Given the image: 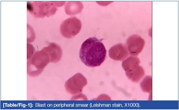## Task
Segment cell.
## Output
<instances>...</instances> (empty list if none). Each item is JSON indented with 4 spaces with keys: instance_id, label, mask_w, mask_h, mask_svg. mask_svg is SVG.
Returning a JSON list of instances; mask_svg holds the SVG:
<instances>
[{
    "instance_id": "3957f363",
    "label": "cell",
    "mask_w": 179,
    "mask_h": 110,
    "mask_svg": "<svg viewBox=\"0 0 179 110\" xmlns=\"http://www.w3.org/2000/svg\"><path fill=\"white\" fill-rule=\"evenodd\" d=\"M27 9L34 17L42 18L55 14L57 10L53 1H34L27 3Z\"/></svg>"
},
{
    "instance_id": "52a82bcc",
    "label": "cell",
    "mask_w": 179,
    "mask_h": 110,
    "mask_svg": "<svg viewBox=\"0 0 179 110\" xmlns=\"http://www.w3.org/2000/svg\"><path fill=\"white\" fill-rule=\"evenodd\" d=\"M129 54L126 46L122 43L117 44L110 48L109 55L112 59L117 61H123Z\"/></svg>"
},
{
    "instance_id": "6da1fadb",
    "label": "cell",
    "mask_w": 179,
    "mask_h": 110,
    "mask_svg": "<svg viewBox=\"0 0 179 110\" xmlns=\"http://www.w3.org/2000/svg\"><path fill=\"white\" fill-rule=\"evenodd\" d=\"M107 51L100 40L95 37H90L82 43L80 58L86 66L95 67L100 65L105 61Z\"/></svg>"
},
{
    "instance_id": "4fadbf2b",
    "label": "cell",
    "mask_w": 179,
    "mask_h": 110,
    "mask_svg": "<svg viewBox=\"0 0 179 110\" xmlns=\"http://www.w3.org/2000/svg\"><path fill=\"white\" fill-rule=\"evenodd\" d=\"M34 48L32 45L28 43L27 44V59H29L33 55Z\"/></svg>"
},
{
    "instance_id": "ba28073f",
    "label": "cell",
    "mask_w": 179,
    "mask_h": 110,
    "mask_svg": "<svg viewBox=\"0 0 179 110\" xmlns=\"http://www.w3.org/2000/svg\"><path fill=\"white\" fill-rule=\"evenodd\" d=\"M48 56L50 62L56 63L61 59L62 51L61 47L54 43H50L49 45L43 48Z\"/></svg>"
},
{
    "instance_id": "277c9868",
    "label": "cell",
    "mask_w": 179,
    "mask_h": 110,
    "mask_svg": "<svg viewBox=\"0 0 179 110\" xmlns=\"http://www.w3.org/2000/svg\"><path fill=\"white\" fill-rule=\"evenodd\" d=\"M81 21L74 16L68 18L64 20L60 27L61 35L67 38H71L78 33L81 28Z\"/></svg>"
},
{
    "instance_id": "9c48e42d",
    "label": "cell",
    "mask_w": 179,
    "mask_h": 110,
    "mask_svg": "<svg viewBox=\"0 0 179 110\" xmlns=\"http://www.w3.org/2000/svg\"><path fill=\"white\" fill-rule=\"evenodd\" d=\"M128 78L132 82H139L145 75V71L143 68L138 65L132 70L126 72Z\"/></svg>"
},
{
    "instance_id": "8fae6325",
    "label": "cell",
    "mask_w": 179,
    "mask_h": 110,
    "mask_svg": "<svg viewBox=\"0 0 179 110\" xmlns=\"http://www.w3.org/2000/svg\"><path fill=\"white\" fill-rule=\"evenodd\" d=\"M140 61L137 56H131L124 60L122 63V66L126 71H130L139 65Z\"/></svg>"
},
{
    "instance_id": "7c38bea8",
    "label": "cell",
    "mask_w": 179,
    "mask_h": 110,
    "mask_svg": "<svg viewBox=\"0 0 179 110\" xmlns=\"http://www.w3.org/2000/svg\"><path fill=\"white\" fill-rule=\"evenodd\" d=\"M140 87L144 92L150 93L152 91V77L151 76H146L141 82Z\"/></svg>"
},
{
    "instance_id": "30bf717a",
    "label": "cell",
    "mask_w": 179,
    "mask_h": 110,
    "mask_svg": "<svg viewBox=\"0 0 179 110\" xmlns=\"http://www.w3.org/2000/svg\"><path fill=\"white\" fill-rule=\"evenodd\" d=\"M83 8L82 3L78 1H68L65 6V10L67 14L73 15L80 13Z\"/></svg>"
},
{
    "instance_id": "8992f818",
    "label": "cell",
    "mask_w": 179,
    "mask_h": 110,
    "mask_svg": "<svg viewBox=\"0 0 179 110\" xmlns=\"http://www.w3.org/2000/svg\"><path fill=\"white\" fill-rule=\"evenodd\" d=\"M145 41L140 36L135 34L129 36L126 41V45L130 55L137 56L142 51Z\"/></svg>"
},
{
    "instance_id": "7a4b0ae2",
    "label": "cell",
    "mask_w": 179,
    "mask_h": 110,
    "mask_svg": "<svg viewBox=\"0 0 179 110\" xmlns=\"http://www.w3.org/2000/svg\"><path fill=\"white\" fill-rule=\"evenodd\" d=\"M50 62L47 53L43 49L35 52L27 62V73L31 77H36L42 72Z\"/></svg>"
},
{
    "instance_id": "5b68a950",
    "label": "cell",
    "mask_w": 179,
    "mask_h": 110,
    "mask_svg": "<svg viewBox=\"0 0 179 110\" xmlns=\"http://www.w3.org/2000/svg\"><path fill=\"white\" fill-rule=\"evenodd\" d=\"M87 83L86 78L81 74L77 73L66 82L65 87L69 94L76 95L81 93L83 88Z\"/></svg>"
}]
</instances>
